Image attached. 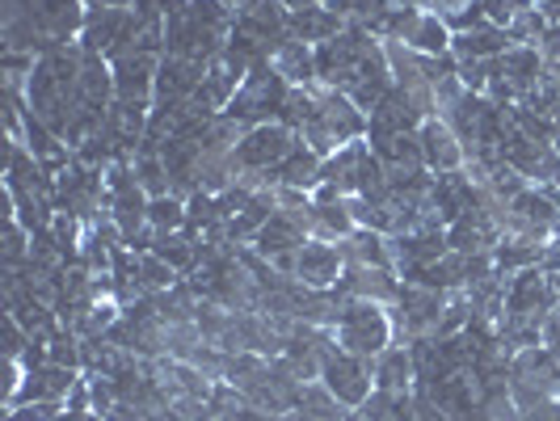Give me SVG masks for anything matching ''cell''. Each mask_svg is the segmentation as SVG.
Masks as SVG:
<instances>
[{"label":"cell","instance_id":"1","mask_svg":"<svg viewBox=\"0 0 560 421\" xmlns=\"http://www.w3.org/2000/svg\"><path fill=\"white\" fill-rule=\"evenodd\" d=\"M316 72L325 89L346 93L363 114H371L388 93H393V68L384 38H375L363 26H346L337 38L316 47Z\"/></svg>","mask_w":560,"mask_h":421},{"label":"cell","instance_id":"2","mask_svg":"<svg viewBox=\"0 0 560 421\" xmlns=\"http://www.w3.org/2000/svg\"><path fill=\"white\" fill-rule=\"evenodd\" d=\"M84 0H0V43L13 56H47L81 38Z\"/></svg>","mask_w":560,"mask_h":421},{"label":"cell","instance_id":"3","mask_svg":"<svg viewBox=\"0 0 560 421\" xmlns=\"http://www.w3.org/2000/svg\"><path fill=\"white\" fill-rule=\"evenodd\" d=\"M236 30V9L228 0H186L165 17V56L211 63L224 56Z\"/></svg>","mask_w":560,"mask_h":421},{"label":"cell","instance_id":"4","mask_svg":"<svg viewBox=\"0 0 560 421\" xmlns=\"http://www.w3.org/2000/svg\"><path fill=\"white\" fill-rule=\"evenodd\" d=\"M300 140L308 143L316 156H334L337 148L354 140H366V114L337 89L316 84V110L300 127Z\"/></svg>","mask_w":560,"mask_h":421},{"label":"cell","instance_id":"5","mask_svg":"<svg viewBox=\"0 0 560 421\" xmlns=\"http://www.w3.org/2000/svg\"><path fill=\"white\" fill-rule=\"evenodd\" d=\"M334 337L341 350L359 354V359H375L393 346L396 320L388 304H375V300H346L334 320Z\"/></svg>","mask_w":560,"mask_h":421},{"label":"cell","instance_id":"6","mask_svg":"<svg viewBox=\"0 0 560 421\" xmlns=\"http://www.w3.org/2000/svg\"><path fill=\"white\" fill-rule=\"evenodd\" d=\"M510 396L523 413H532L539 405L560 396V359L548 346H527L514 350L510 359Z\"/></svg>","mask_w":560,"mask_h":421},{"label":"cell","instance_id":"7","mask_svg":"<svg viewBox=\"0 0 560 421\" xmlns=\"http://www.w3.org/2000/svg\"><path fill=\"white\" fill-rule=\"evenodd\" d=\"M287 93H291V84L279 77V68L275 63H261V68H253L249 77L241 81V89H236V97H232V106L224 114H232L241 127L279 122Z\"/></svg>","mask_w":560,"mask_h":421},{"label":"cell","instance_id":"8","mask_svg":"<svg viewBox=\"0 0 560 421\" xmlns=\"http://www.w3.org/2000/svg\"><path fill=\"white\" fill-rule=\"evenodd\" d=\"M131 34H136V13L131 4H110V9H89L81 26V43L89 56L118 59L131 51Z\"/></svg>","mask_w":560,"mask_h":421},{"label":"cell","instance_id":"9","mask_svg":"<svg viewBox=\"0 0 560 421\" xmlns=\"http://www.w3.org/2000/svg\"><path fill=\"white\" fill-rule=\"evenodd\" d=\"M320 384H325L346 409H363L366 400H371V393H375V363L334 346V350L325 354V366H320Z\"/></svg>","mask_w":560,"mask_h":421},{"label":"cell","instance_id":"10","mask_svg":"<svg viewBox=\"0 0 560 421\" xmlns=\"http://www.w3.org/2000/svg\"><path fill=\"white\" fill-rule=\"evenodd\" d=\"M295 143H300V136H295L291 127H282V122L249 127V131L241 136V143H236V152H232L236 177H241V173H261V177H270V168L282 165V156H287Z\"/></svg>","mask_w":560,"mask_h":421},{"label":"cell","instance_id":"11","mask_svg":"<svg viewBox=\"0 0 560 421\" xmlns=\"http://www.w3.org/2000/svg\"><path fill=\"white\" fill-rule=\"evenodd\" d=\"M346 274V257H341V245H329V241H304L295 257H291V279H300L312 291H334Z\"/></svg>","mask_w":560,"mask_h":421},{"label":"cell","instance_id":"12","mask_svg":"<svg viewBox=\"0 0 560 421\" xmlns=\"http://www.w3.org/2000/svg\"><path fill=\"white\" fill-rule=\"evenodd\" d=\"M110 68H114V102L152 106V97H156V68H161V56H152V51H131V56L110 59Z\"/></svg>","mask_w":560,"mask_h":421},{"label":"cell","instance_id":"13","mask_svg":"<svg viewBox=\"0 0 560 421\" xmlns=\"http://www.w3.org/2000/svg\"><path fill=\"white\" fill-rule=\"evenodd\" d=\"M308 232L316 241H329V245H341V241H350V236L359 232L354 215H350V202H346L341 190H334V186H316V190H312Z\"/></svg>","mask_w":560,"mask_h":421},{"label":"cell","instance_id":"14","mask_svg":"<svg viewBox=\"0 0 560 421\" xmlns=\"http://www.w3.org/2000/svg\"><path fill=\"white\" fill-rule=\"evenodd\" d=\"M418 140H421V161H425V168L430 173H459L464 168V161H468V148H464V140L451 131L447 118H425L418 127Z\"/></svg>","mask_w":560,"mask_h":421},{"label":"cell","instance_id":"15","mask_svg":"<svg viewBox=\"0 0 560 421\" xmlns=\"http://www.w3.org/2000/svg\"><path fill=\"white\" fill-rule=\"evenodd\" d=\"M202 72H207V63L161 56V68H156V97H152V106H182V102H190L198 81H202Z\"/></svg>","mask_w":560,"mask_h":421},{"label":"cell","instance_id":"16","mask_svg":"<svg viewBox=\"0 0 560 421\" xmlns=\"http://www.w3.org/2000/svg\"><path fill=\"white\" fill-rule=\"evenodd\" d=\"M493 77L505 81V89L523 102V97H532L539 81H544V56H539V47H510L505 56L493 59Z\"/></svg>","mask_w":560,"mask_h":421},{"label":"cell","instance_id":"17","mask_svg":"<svg viewBox=\"0 0 560 421\" xmlns=\"http://www.w3.org/2000/svg\"><path fill=\"white\" fill-rule=\"evenodd\" d=\"M375 363V393H388V396H409L418 388V363H413V346H388L384 354L371 359Z\"/></svg>","mask_w":560,"mask_h":421},{"label":"cell","instance_id":"18","mask_svg":"<svg viewBox=\"0 0 560 421\" xmlns=\"http://www.w3.org/2000/svg\"><path fill=\"white\" fill-rule=\"evenodd\" d=\"M77 379H81V371H72V366H56V363L34 366V371H26V379H22L13 405H30V400H63L68 405V393L77 388ZM13 405H4V409H13Z\"/></svg>","mask_w":560,"mask_h":421},{"label":"cell","instance_id":"19","mask_svg":"<svg viewBox=\"0 0 560 421\" xmlns=\"http://www.w3.org/2000/svg\"><path fill=\"white\" fill-rule=\"evenodd\" d=\"M241 81H245V77H241V72H236V68H232V63H228L224 56L211 59L190 102H195L198 110H207V114H224L228 106H232V97H236Z\"/></svg>","mask_w":560,"mask_h":421},{"label":"cell","instance_id":"20","mask_svg":"<svg viewBox=\"0 0 560 421\" xmlns=\"http://www.w3.org/2000/svg\"><path fill=\"white\" fill-rule=\"evenodd\" d=\"M320 165H325V156H316L308 143L300 140L287 156H282V165L270 168V186H291V190H316L320 186Z\"/></svg>","mask_w":560,"mask_h":421},{"label":"cell","instance_id":"21","mask_svg":"<svg viewBox=\"0 0 560 421\" xmlns=\"http://www.w3.org/2000/svg\"><path fill=\"white\" fill-rule=\"evenodd\" d=\"M366 152H371V143L366 140H354L346 143V148H337L334 156H325V165H320V186H334L341 195H359V177H363V161Z\"/></svg>","mask_w":560,"mask_h":421},{"label":"cell","instance_id":"22","mask_svg":"<svg viewBox=\"0 0 560 421\" xmlns=\"http://www.w3.org/2000/svg\"><path fill=\"white\" fill-rule=\"evenodd\" d=\"M270 63L279 68V77L291 84V89H316V84H320V72H316V47L304 43V38H282Z\"/></svg>","mask_w":560,"mask_h":421},{"label":"cell","instance_id":"23","mask_svg":"<svg viewBox=\"0 0 560 421\" xmlns=\"http://www.w3.org/2000/svg\"><path fill=\"white\" fill-rule=\"evenodd\" d=\"M350 26L341 13H337L334 4H304V9H291V38H304L312 47H320V43H329L337 38L341 30Z\"/></svg>","mask_w":560,"mask_h":421},{"label":"cell","instance_id":"24","mask_svg":"<svg viewBox=\"0 0 560 421\" xmlns=\"http://www.w3.org/2000/svg\"><path fill=\"white\" fill-rule=\"evenodd\" d=\"M350 413H354V409H346L320 379H308V384L300 388V400H295V409L287 413V421H350Z\"/></svg>","mask_w":560,"mask_h":421},{"label":"cell","instance_id":"25","mask_svg":"<svg viewBox=\"0 0 560 421\" xmlns=\"http://www.w3.org/2000/svg\"><path fill=\"white\" fill-rule=\"evenodd\" d=\"M510 47H514L510 34L498 26L468 30V34H455V38H451V56L455 59H498V56H505Z\"/></svg>","mask_w":560,"mask_h":421},{"label":"cell","instance_id":"26","mask_svg":"<svg viewBox=\"0 0 560 421\" xmlns=\"http://www.w3.org/2000/svg\"><path fill=\"white\" fill-rule=\"evenodd\" d=\"M148 227L156 236H168V232H186V198L177 195H161L148 202Z\"/></svg>","mask_w":560,"mask_h":421},{"label":"cell","instance_id":"27","mask_svg":"<svg viewBox=\"0 0 560 421\" xmlns=\"http://www.w3.org/2000/svg\"><path fill=\"white\" fill-rule=\"evenodd\" d=\"M334 9L350 22V26H363V30H380V22L393 13L396 4L393 0H334Z\"/></svg>","mask_w":560,"mask_h":421},{"label":"cell","instance_id":"28","mask_svg":"<svg viewBox=\"0 0 560 421\" xmlns=\"http://www.w3.org/2000/svg\"><path fill=\"white\" fill-rule=\"evenodd\" d=\"M63 409H68L63 400H30V405L4 409V421H59Z\"/></svg>","mask_w":560,"mask_h":421},{"label":"cell","instance_id":"29","mask_svg":"<svg viewBox=\"0 0 560 421\" xmlns=\"http://www.w3.org/2000/svg\"><path fill=\"white\" fill-rule=\"evenodd\" d=\"M425 13H439V17H451V13H459V9H468L472 0H418Z\"/></svg>","mask_w":560,"mask_h":421},{"label":"cell","instance_id":"30","mask_svg":"<svg viewBox=\"0 0 560 421\" xmlns=\"http://www.w3.org/2000/svg\"><path fill=\"white\" fill-rule=\"evenodd\" d=\"M89 9H110V4H131V0H84Z\"/></svg>","mask_w":560,"mask_h":421},{"label":"cell","instance_id":"31","mask_svg":"<svg viewBox=\"0 0 560 421\" xmlns=\"http://www.w3.org/2000/svg\"><path fill=\"white\" fill-rule=\"evenodd\" d=\"M552 143H557V152H560V114L552 118Z\"/></svg>","mask_w":560,"mask_h":421},{"label":"cell","instance_id":"32","mask_svg":"<svg viewBox=\"0 0 560 421\" xmlns=\"http://www.w3.org/2000/svg\"><path fill=\"white\" fill-rule=\"evenodd\" d=\"M287 9H304V4H312V0H282Z\"/></svg>","mask_w":560,"mask_h":421},{"label":"cell","instance_id":"33","mask_svg":"<svg viewBox=\"0 0 560 421\" xmlns=\"http://www.w3.org/2000/svg\"><path fill=\"white\" fill-rule=\"evenodd\" d=\"M143 421H173V418H168V413H161V418H143Z\"/></svg>","mask_w":560,"mask_h":421},{"label":"cell","instance_id":"34","mask_svg":"<svg viewBox=\"0 0 560 421\" xmlns=\"http://www.w3.org/2000/svg\"><path fill=\"white\" fill-rule=\"evenodd\" d=\"M393 4H418V0H393Z\"/></svg>","mask_w":560,"mask_h":421},{"label":"cell","instance_id":"35","mask_svg":"<svg viewBox=\"0 0 560 421\" xmlns=\"http://www.w3.org/2000/svg\"><path fill=\"white\" fill-rule=\"evenodd\" d=\"M350 421H354V418H350Z\"/></svg>","mask_w":560,"mask_h":421}]
</instances>
